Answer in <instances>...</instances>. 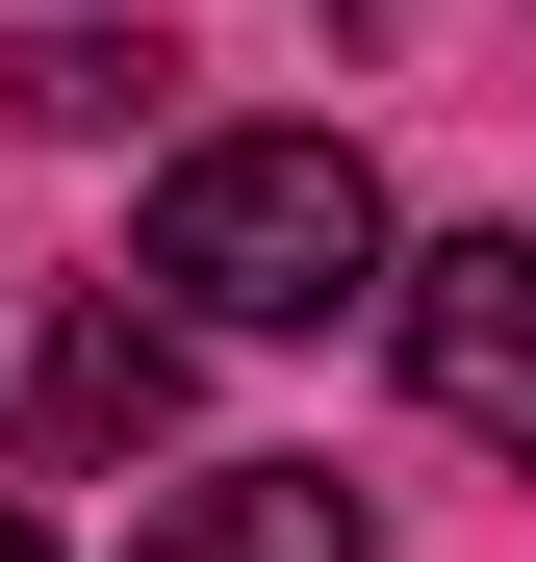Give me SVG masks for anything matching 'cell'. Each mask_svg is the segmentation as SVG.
I'll return each mask as SVG.
<instances>
[{"label":"cell","mask_w":536,"mask_h":562,"mask_svg":"<svg viewBox=\"0 0 536 562\" xmlns=\"http://www.w3.org/2000/svg\"><path fill=\"white\" fill-rule=\"evenodd\" d=\"M153 281H179V333H332V307H384V179H357L332 128H205L153 179Z\"/></svg>","instance_id":"obj_1"},{"label":"cell","mask_w":536,"mask_h":562,"mask_svg":"<svg viewBox=\"0 0 536 562\" xmlns=\"http://www.w3.org/2000/svg\"><path fill=\"white\" fill-rule=\"evenodd\" d=\"M384 333H409V384H434V435H486V460H536V231H434V256L384 281Z\"/></svg>","instance_id":"obj_2"},{"label":"cell","mask_w":536,"mask_h":562,"mask_svg":"<svg viewBox=\"0 0 536 562\" xmlns=\"http://www.w3.org/2000/svg\"><path fill=\"white\" fill-rule=\"evenodd\" d=\"M128 562H384V512H357L332 460H205V486H179Z\"/></svg>","instance_id":"obj_3"},{"label":"cell","mask_w":536,"mask_h":562,"mask_svg":"<svg viewBox=\"0 0 536 562\" xmlns=\"http://www.w3.org/2000/svg\"><path fill=\"white\" fill-rule=\"evenodd\" d=\"M26 435H52V460H153V435H179V307H77L52 384H26Z\"/></svg>","instance_id":"obj_4"},{"label":"cell","mask_w":536,"mask_h":562,"mask_svg":"<svg viewBox=\"0 0 536 562\" xmlns=\"http://www.w3.org/2000/svg\"><path fill=\"white\" fill-rule=\"evenodd\" d=\"M153 26H26V52H0V103H26V128H153Z\"/></svg>","instance_id":"obj_5"},{"label":"cell","mask_w":536,"mask_h":562,"mask_svg":"<svg viewBox=\"0 0 536 562\" xmlns=\"http://www.w3.org/2000/svg\"><path fill=\"white\" fill-rule=\"evenodd\" d=\"M0 562H52V512H26V486H0Z\"/></svg>","instance_id":"obj_6"},{"label":"cell","mask_w":536,"mask_h":562,"mask_svg":"<svg viewBox=\"0 0 536 562\" xmlns=\"http://www.w3.org/2000/svg\"><path fill=\"white\" fill-rule=\"evenodd\" d=\"M332 26H357V0H332Z\"/></svg>","instance_id":"obj_7"}]
</instances>
